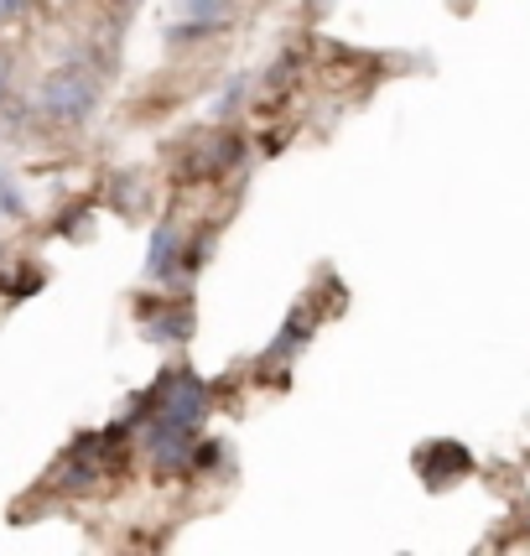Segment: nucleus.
I'll return each mask as SVG.
<instances>
[{
	"label": "nucleus",
	"mask_w": 530,
	"mask_h": 556,
	"mask_svg": "<svg viewBox=\"0 0 530 556\" xmlns=\"http://www.w3.org/2000/svg\"><path fill=\"white\" fill-rule=\"evenodd\" d=\"M11 16H16V5H11V0H0V22H11Z\"/></svg>",
	"instance_id": "8"
},
{
	"label": "nucleus",
	"mask_w": 530,
	"mask_h": 556,
	"mask_svg": "<svg viewBox=\"0 0 530 556\" xmlns=\"http://www.w3.org/2000/svg\"><path fill=\"white\" fill-rule=\"evenodd\" d=\"M193 447H198V432H182V427H172L162 416H151L146 421V453L156 458V468H188L193 463Z\"/></svg>",
	"instance_id": "2"
},
{
	"label": "nucleus",
	"mask_w": 530,
	"mask_h": 556,
	"mask_svg": "<svg viewBox=\"0 0 530 556\" xmlns=\"http://www.w3.org/2000/svg\"><path fill=\"white\" fill-rule=\"evenodd\" d=\"M416 468H421V479L432 489H447L453 479H463L474 468V458H468V447H458V442H432V447L416 453Z\"/></svg>",
	"instance_id": "3"
},
{
	"label": "nucleus",
	"mask_w": 530,
	"mask_h": 556,
	"mask_svg": "<svg viewBox=\"0 0 530 556\" xmlns=\"http://www.w3.org/2000/svg\"><path fill=\"white\" fill-rule=\"evenodd\" d=\"M37 99H42V110H48L52 121L78 125L99 104V84H94V73H84L78 63H68V68L48 73V84H42Z\"/></svg>",
	"instance_id": "1"
},
{
	"label": "nucleus",
	"mask_w": 530,
	"mask_h": 556,
	"mask_svg": "<svg viewBox=\"0 0 530 556\" xmlns=\"http://www.w3.org/2000/svg\"><path fill=\"white\" fill-rule=\"evenodd\" d=\"M229 5L235 0H182V11L193 16V26H209V31H218V26L229 22Z\"/></svg>",
	"instance_id": "7"
},
{
	"label": "nucleus",
	"mask_w": 530,
	"mask_h": 556,
	"mask_svg": "<svg viewBox=\"0 0 530 556\" xmlns=\"http://www.w3.org/2000/svg\"><path fill=\"white\" fill-rule=\"evenodd\" d=\"M146 333H151L156 343H182L188 333H193V313H188V307H177V313L151 317V323H146Z\"/></svg>",
	"instance_id": "4"
},
{
	"label": "nucleus",
	"mask_w": 530,
	"mask_h": 556,
	"mask_svg": "<svg viewBox=\"0 0 530 556\" xmlns=\"http://www.w3.org/2000/svg\"><path fill=\"white\" fill-rule=\"evenodd\" d=\"M146 270H151V276H172V270H177V229H156Z\"/></svg>",
	"instance_id": "5"
},
{
	"label": "nucleus",
	"mask_w": 530,
	"mask_h": 556,
	"mask_svg": "<svg viewBox=\"0 0 530 556\" xmlns=\"http://www.w3.org/2000/svg\"><path fill=\"white\" fill-rule=\"evenodd\" d=\"M11 5H16V11H22V5H31V0H11Z\"/></svg>",
	"instance_id": "10"
},
{
	"label": "nucleus",
	"mask_w": 530,
	"mask_h": 556,
	"mask_svg": "<svg viewBox=\"0 0 530 556\" xmlns=\"http://www.w3.org/2000/svg\"><path fill=\"white\" fill-rule=\"evenodd\" d=\"M0 94H5V58H0Z\"/></svg>",
	"instance_id": "9"
},
{
	"label": "nucleus",
	"mask_w": 530,
	"mask_h": 556,
	"mask_svg": "<svg viewBox=\"0 0 530 556\" xmlns=\"http://www.w3.org/2000/svg\"><path fill=\"white\" fill-rule=\"evenodd\" d=\"M307 333H313V317H307V313H291V323L281 328V339L270 343V359H281V354H296V349L307 343Z\"/></svg>",
	"instance_id": "6"
}]
</instances>
